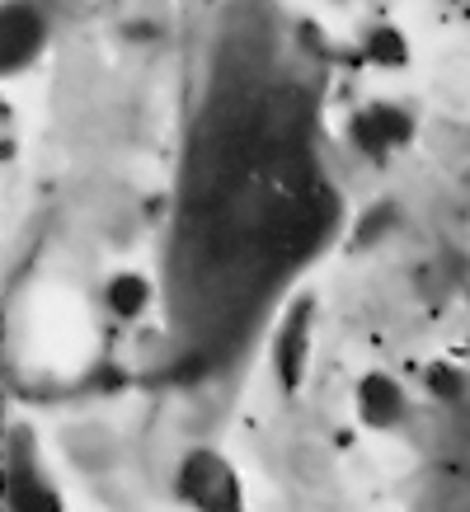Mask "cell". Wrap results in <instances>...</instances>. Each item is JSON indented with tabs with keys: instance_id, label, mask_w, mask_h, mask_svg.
<instances>
[{
	"instance_id": "5",
	"label": "cell",
	"mask_w": 470,
	"mask_h": 512,
	"mask_svg": "<svg viewBox=\"0 0 470 512\" xmlns=\"http://www.w3.org/2000/svg\"><path fill=\"white\" fill-rule=\"evenodd\" d=\"M348 137L358 146L367 160H381L395 156V151H405L409 141H414V113H405L400 104H367L362 113H353V123H348Z\"/></svg>"
},
{
	"instance_id": "6",
	"label": "cell",
	"mask_w": 470,
	"mask_h": 512,
	"mask_svg": "<svg viewBox=\"0 0 470 512\" xmlns=\"http://www.w3.org/2000/svg\"><path fill=\"white\" fill-rule=\"evenodd\" d=\"M353 409H358V423L372 428V433H391L409 419V390L395 381L391 372H367L353 390Z\"/></svg>"
},
{
	"instance_id": "3",
	"label": "cell",
	"mask_w": 470,
	"mask_h": 512,
	"mask_svg": "<svg viewBox=\"0 0 470 512\" xmlns=\"http://www.w3.org/2000/svg\"><path fill=\"white\" fill-rule=\"evenodd\" d=\"M47 47V10L43 0H5L0 10V71L15 80L38 66Z\"/></svg>"
},
{
	"instance_id": "1",
	"label": "cell",
	"mask_w": 470,
	"mask_h": 512,
	"mask_svg": "<svg viewBox=\"0 0 470 512\" xmlns=\"http://www.w3.org/2000/svg\"><path fill=\"white\" fill-rule=\"evenodd\" d=\"M174 503L188 512H245V480L226 451L217 447H188L174 461Z\"/></svg>"
},
{
	"instance_id": "8",
	"label": "cell",
	"mask_w": 470,
	"mask_h": 512,
	"mask_svg": "<svg viewBox=\"0 0 470 512\" xmlns=\"http://www.w3.org/2000/svg\"><path fill=\"white\" fill-rule=\"evenodd\" d=\"M428 386H433V395H442V400H447V395H456V390H461V376H456L452 367H428Z\"/></svg>"
},
{
	"instance_id": "4",
	"label": "cell",
	"mask_w": 470,
	"mask_h": 512,
	"mask_svg": "<svg viewBox=\"0 0 470 512\" xmlns=\"http://www.w3.org/2000/svg\"><path fill=\"white\" fill-rule=\"evenodd\" d=\"M311 343H315V301L301 296L287 306L278 334H273V376L282 390H301L311 372Z\"/></svg>"
},
{
	"instance_id": "2",
	"label": "cell",
	"mask_w": 470,
	"mask_h": 512,
	"mask_svg": "<svg viewBox=\"0 0 470 512\" xmlns=\"http://www.w3.org/2000/svg\"><path fill=\"white\" fill-rule=\"evenodd\" d=\"M5 498H10V512H66V498L57 489V480L43 470V456H38V442H33L24 428L10 433V456H5Z\"/></svg>"
},
{
	"instance_id": "7",
	"label": "cell",
	"mask_w": 470,
	"mask_h": 512,
	"mask_svg": "<svg viewBox=\"0 0 470 512\" xmlns=\"http://www.w3.org/2000/svg\"><path fill=\"white\" fill-rule=\"evenodd\" d=\"M151 301H156V287H151L146 273L123 268V273H109V282H104V311L118 325H137L141 315L151 311Z\"/></svg>"
}]
</instances>
